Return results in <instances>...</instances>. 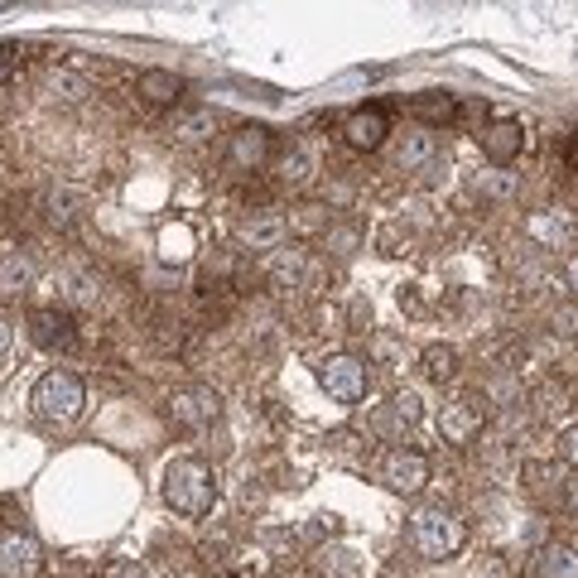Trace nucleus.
Wrapping results in <instances>:
<instances>
[{
    "label": "nucleus",
    "mask_w": 578,
    "mask_h": 578,
    "mask_svg": "<svg viewBox=\"0 0 578 578\" xmlns=\"http://www.w3.org/2000/svg\"><path fill=\"white\" fill-rule=\"evenodd\" d=\"M391 415L400 419V425H419V395H410V391L395 395L391 400Z\"/></svg>",
    "instance_id": "obj_25"
},
{
    "label": "nucleus",
    "mask_w": 578,
    "mask_h": 578,
    "mask_svg": "<svg viewBox=\"0 0 578 578\" xmlns=\"http://www.w3.org/2000/svg\"><path fill=\"white\" fill-rule=\"evenodd\" d=\"M309 179H314V154H309V150L285 154V160H280V184H289V188H304Z\"/></svg>",
    "instance_id": "obj_23"
},
{
    "label": "nucleus",
    "mask_w": 578,
    "mask_h": 578,
    "mask_svg": "<svg viewBox=\"0 0 578 578\" xmlns=\"http://www.w3.org/2000/svg\"><path fill=\"white\" fill-rule=\"evenodd\" d=\"M569 289H574V299H578V251L569 255Z\"/></svg>",
    "instance_id": "obj_29"
},
{
    "label": "nucleus",
    "mask_w": 578,
    "mask_h": 578,
    "mask_svg": "<svg viewBox=\"0 0 578 578\" xmlns=\"http://www.w3.org/2000/svg\"><path fill=\"white\" fill-rule=\"evenodd\" d=\"M381 482L391 487V492H400V497H415L419 487L429 482V458H425V453H415V449H391L381 458Z\"/></svg>",
    "instance_id": "obj_6"
},
{
    "label": "nucleus",
    "mask_w": 578,
    "mask_h": 578,
    "mask_svg": "<svg viewBox=\"0 0 578 578\" xmlns=\"http://www.w3.org/2000/svg\"><path fill=\"white\" fill-rule=\"evenodd\" d=\"M160 497L179 516H208L217 506V482L203 458H174L160 477Z\"/></svg>",
    "instance_id": "obj_1"
},
{
    "label": "nucleus",
    "mask_w": 578,
    "mask_h": 578,
    "mask_svg": "<svg viewBox=\"0 0 578 578\" xmlns=\"http://www.w3.org/2000/svg\"><path fill=\"white\" fill-rule=\"evenodd\" d=\"M43 92H49L53 102H63V106H77L83 97H92V83H87L77 68H53L49 83H43Z\"/></svg>",
    "instance_id": "obj_19"
},
{
    "label": "nucleus",
    "mask_w": 578,
    "mask_h": 578,
    "mask_svg": "<svg viewBox=\"0 0 578 578\" xmlns=\"http://www.w3.org/2000/svg\"><path fill=\"white\" fill-rule=\"evenodd\" d=\"M324 247L332 255H352L362 247V231L352 227V222H328V231H324Z\"/></svg>",
    "instance_id": "obj_24"
},
{
    "label": "nucleus",
    "mask_w": 578,
    "mask_h": 578,
    "mask_svg": "<svg viewBox=\"0 0 578 578\" xmlns=\"http://www.w3.org/2000/svg\"><path fill=\"white\" fill-rule=\"evenodd\" d=\"M227 160L237 164V169H261V164H271V130L265 126H237L227 136Z\"/></svg>",
    "instance_id": "obj_10"
},
{
    "label": "nucleus",
    "mask_w": 578,
    "mask_h": 578,
    "mask_svg": "<svg viewBox=\"0 0 578 578\" xmlns=\"http://www.w3.org/2000/svg\"><path fill=\"white\" fill-rule=\"evenodd\" d=\"M29 405H35L43 419H53V425H73L87 405V386L77 372H68V366H53V372H43L35 381Z\"/></svg>",
    "instance_id": "obj_2"
},
{
    "label": "nucleus",
    "mask_w": 578,
    "mask_h": 578,
    "mask_svg": "<svg viewBox=\"0 0 578 578\" xmlns=\"http://www.w3.org/2000/svg\"><path fill=\"white\" fill-rule=\"evenodd\" d=\"M169 419L184 429H208L222 419V395L213 386H184V391L169 395Z\"/></svg>",
    "instance_id": "obj_5"
},
{
    "label": "nucleus",
    "mask_w": 578,
    "mask_h": 578,
    "mask_svg": "<svg viewBox=\"0 0 578 578\" xmlns=\"http://www.w3.org/2000/svg\"><path fill=\"white\" fill-rule=\"evenodd\" d=\"M477 144H482V160L487 164H497V169H506L511 160H520V150H526V126L520 121H487L482 126V136H477Z\"/></svg>",
    "instance_id": "obj_7"
},
{
    "label": "nucleus",
    "mask_w": 578,
    "mask_h": 578,
    "mask_svg": "<svg viewBox=\"0 0 578 578\" xmlns=\"http://www.w3.org/2000/svg\"><path fill=\"white\" fill-rule=\"evenodd\" d=\"M410 540L425 560H453L468 544V526L449 506H419L415 520H410Z\"/></svg>",
    "instance_id": "obj_3"
},
{
    "label": "nucleus",
    "mask_w": 578,
    "mask_h": 578,
    "mask_svg": "<svg viewBox=\"0 0 578 578\" xmlns=\"http://www.w3.org/2000/svg\"><path fill=\"white\" fill-rule=\"evenodd\" d=\"M285 237H289V222L280 213H261V217H251L247 227H241V247L247 251H280L285 247Z\"/></svg>",
    "instance_id": "obj_13"
},
{
    "label": "nucleus",
    "mask_w": 578,
    "mask_h": 578,
    "mask_svg": "<svg viewBox=\"0 0 578 578\" xmlns=\"http://www.w3.org/2000/svg\"><path fill=\"white\" fill-rule=\"evenodd\" d=\"M136 87H140V97L150 106H174L184 97V77L169 73V68H144Z\"/></svg>",
    "instance_id": "obj_15"
},
{
    "label": "nucleus",
    "mask_w": 578,
    "mask_h": 578,
    "mask_svg": "<svg viewBox=\"0 0 578 578\" xmlns=\"http://www.w3.org/2000/svg\"><path fill=\"white\" fill-rule=\"evenodd\" d=\"M560 453H564V458H569L574 468H578V425H569V429L560 434Z\"/></svg>",
    "instance_id": "obj_28"
},
{
    "label": "nucleus",
    "mask_w": 578,
    "mask_h": 578,
    "mask_svg": "<svg viewBox=\"0 0 578 578\" xmlns=\"http://www.w3.org/2000/svg\"><path fill=\"white\" fill-rule=\"evenodd\" d=\"M318 386L338 400V405H357V400L372 391V372H366L362 357H348V352H332V357L318 362Z\"/></svg>",
    "instance_id": "obj_4"
},
{
    "label": "nucleus",
    "mask_w": 578,
    "mask_h": 578,
    "mask_svg": "<svg viewBox=\"0 0 578 578\" xmlns=\"http://www.w3.org/2000/svg\"><path fill=\"white\" fill-rule=\"evenodd\" d=\"M10 338H15V332H10V324H5V318H0V352L10 348Z\"/></svg>",
    "instance_id": "obj_30"
},
{
    "label": "nucleus",
    "mask_w": 578,
    "mask_h": 578,
    "mask_svg": "<svg viewBox=\"0 0 578 578\" xmlns=\"http://www.w3.org/2000/svg\"><path fill=\"white\" fill-rule=\"evenodd\" d=\"M477 193L506 198V193H511V179H502V174H482V179H477Z\"/></svg>",
    "instance_id": "obj_26"
},
{
    "label": "nucleus",
    "mask_w": 578,
    "mask_h": 578,
    "mask_svg": "<svg viewBox=\"0 0 578 578\" xmlns=\"http://www.w3.org/2000/svg\"><path fill=\"white\" fill-rule=\"evenodd\" d=\"M29 338H35V348H43V352H68L77 342V332L63 309H35V314H29Z\"/></svg>",
    "instance_id": "obj_9"
},
{
    "label": "nucleus",
    "mask_w": 578,
    "mask_h": 578,
    "mask_svg": "<svg viewBox=\"0 0 578 578\" xmlns=\"http://www.w3.org/2000/svg\"><path fill=\"white\" fill-rule=\"evenodd\" d=\"M540 578H578V550H569V544H544Z\"/></svg>",
    "instance_id": "obj_20"
},
{
    "label": "nucleus",
    "mask_w": 578,
    "mask_h": 578,
    "mask_svg": "<svg viewBox=\"0 0 578 578\" xmlns=\"http://www.w3.org/2000/svg\"><path fill=\"white\" fill-rule=\"evenodd\" d=\"M439 434L443 443H473L477 434H482V410H477V400H449V405L439 410Z\"/></svg>",
    "instance_id": "obj_11"
},
{
    "label": "nucleus",
    "mask_w": 578,
    "mask_h": 578,
    "mask_svg": "<svg viewBox=\"0 0 578 578\" xmlns=\"http://www.w3.org/2000/svg\"><path fill=\"white\" fill-rule=\"evenodd\" d=\"M39 569H43V550L35 536H20V530L0 536V578H39Z\"/></svg>",
    "instance_id": "obj_8"
},
{
    "label": "nucleus",
    "mask_w": 578,
    "mask_h": 578,
    "mask_svg": "<svg viewBox=\"0 0 578 578\" xmlns=\"http://www.w3.org/2000/svg\"><path fill=\"white\" fill-rule=\"evenodd\" d=\"M35 280V255L20 251V247H5L0 251V294H20Z\"/></svg>",
    "instance_id": "obj_17"
},
{
    "label": "nucleus",
    "mask_w": 578,
    "mask_h": 578,
    "mask_svg": "<svg viewBox=\"0 0 578 578\" xmlns=\"http://www.w3.org/2000/svg\"><path fill=\"white\" fill-rule=\"evenodd\" d=\"M419 362H425L429 381H453V376H458V352L443 348V342H434V348L419 352Z\"/></svg>",
    "instance_id": "obj_22"
},
{
    "label": "nucleus",
    "mask_w": 578,
    "mask_h": 578,
    "mask_svg": "<svg viewBox=\"0 0 578 578\" xmlns=\"http://www.w3.org/2000/svg\"><path fill=\"white\" fill-rule=\"evenodd\" d=\"M213 130H217V111L213 106H179V111H174V121H169V136L184 140V144L208 140Z\"/></svg>",
    "instance_id": "obj_14"
},
{
    "label": "nucleus",
    "mask_w": 578,
    "mask_h": 578,
    "mask_svg": "<svg viewBox=\"0 0 578 578\" xmlns=\"http://www.w3.org/2000/svg\"><path fill=\"white\" fill-rule=\"evenodd\" d=\"M526 231H530V237H536V241H544V247H550V251L574 247V222L564 217V213H554V208H544V213H530Z\"/></svg>",
    "instance_id": "obj_16"
},
{
    "label": "nucleus",
    "mask_w": 578,
    "mask_h": 578,
    "mask_svg": "<svg viewBox=\"0 0 578 578\" xmlns=\"http://www.w3.org/2000/svg\"><path fill=\"white\" fill-rule=\"evenodd\" d=\"M569 506L578 511V477H574V482H569Z\"/></svg>",
    "instance_id": "obj_31"
},
{
    "label": "nucleus",
    "mask_w": 578,
    "mask_h": 578,
    "mask_svg": "<svg viewBox=\"0 0 578 578\" xmlns=\"http://www.w3.org/2000/svg\"><path fill=\"white\" fill-rule=\"evenodd\" d=\"M434 154H439V140H434L429 130H410V136L400 140V150H395V169L415 174V169H425Z\"/></svg>",
    "instance_id": "obj_18"
},
{
    "label": "nucleus",
    "mask_w": 578,
    "mask_h": 578,
    "mask_svg": "<svg viewBox=\"0 0 578 578\" xmlns=\"http://www.w3.org/2000/svg\"><path fill=\"white\" fill-rule=\"evenodd\" d=\"M554 332L574 338V332H578V309H554Z\"/></svg>",
    "instance_id": "obj_27"
},
{
    "label": "nucleus",
    "mask_w": 578,
    "mask_h": 578,
    "mask_svg": "<svg viewBox=\"0 0 578 578\" xmlns=\"http://www.w3.org/2000/svg\"><path fill=\"white\" fill-rule=\"evenodd\" d=\"M304 271H309V255L304 251H294V247L275 251V261H271V280L275 285H299V280H304Z\"/></svg>",
    "instance_id": "obj_21"
},
{
    "label": "nucleus",
    "mask_w": 578,
    "mask_h": 578,
    "mask_svg": "<svg viewBox=\"0 0 578 578\" xmlns=\"http://www.w3.org/2000/svg\"><path fill=\"white\" fill-rule=\"evenodd\" d=\"M342 136H348L352 150H376V144L391 136V116L381 106H362L342 121Z\"/></svg>",
    "instance_id": "obj_12"
}]
</instances>
